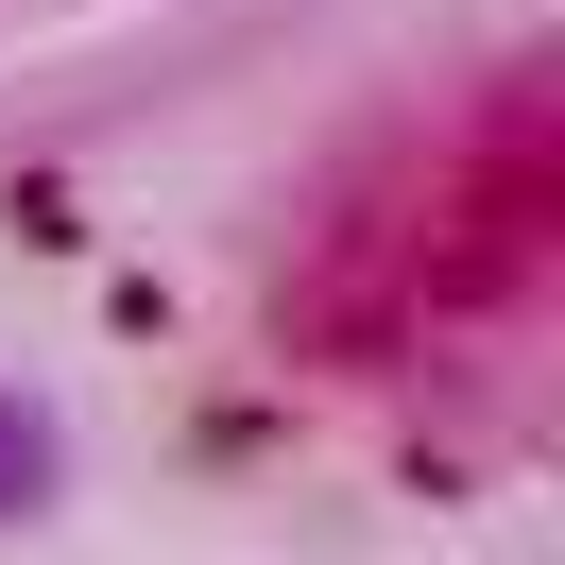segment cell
Returning a JSON list of instances; mask_svg holds the SVG:
<instances>
[{
    "mask_svg": "<svg viewBox=\"0 0 565 565\" xmlns=\"http://www.w3.org/2000/svg\"><path fill=\"white\" fill-rule=\"evenodd\" d=\"M52 480H70V446H52V412H35V394L0 377V531H18V514H52Z\"/></svg>",
    "mask_w": 565,
    "mask_h": 565,
    "instance_id": "cell-1",
    "label": "cell"
}]
</instances>
